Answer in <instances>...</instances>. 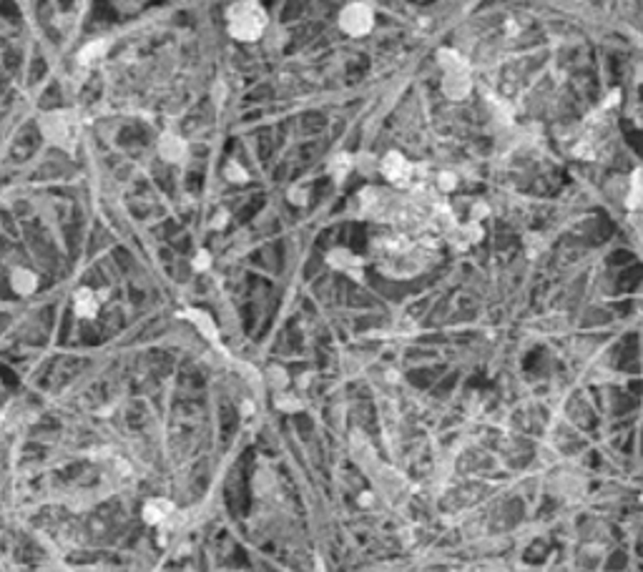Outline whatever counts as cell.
<instances>
[{"label":"cell","mask_w":643,"mask_h":572,"mask_svg":"<svg viewBox=\"0 0 643 572\" xmlns=\"http://www.w3.org/2000/svg\"><path fill=\"white\" fill-rule=\"evenodd\" d=\"M375 251H377L380 264L387 274L409 276L417 274L425 266L430 246L422 244V241H412L407 236H387L375 244Z\"/></svg>","instance_id":"6da1fadb"},{"label":"cell","mask_w":643,"mask_h":572,"mask_svg":"<svg viewBox=\"0 0 643 572\" xmlns=\"http://www.w3.org/2000/svg\"><path fill=\"white\" fill-rule=\"evenodd\" d=\"M229 33L236 41H256L266 28V13L256 0H241L229 8Z\"/></svg>","instance_id":"7a4b0ae2"},{"label":"cell","mask_w":643,"mask_h":572,"mask_svg":"<svg viewBox=\"0 0 643 572\" xmlns=\"http://www.w3.org/2000/svg\"><path fill=\"white\" fill-rule=\"evenodd\" d=\"M41 131L46 133L53 146H61L66 151H75V143H78V133H80V121L75 118L73 111H53L41 116Z\"/></svg>","instance_id":"3957f363"},{"label":"cell","mask_w":643,"mask_h":572,"mask_svg":"<svg viewBox=\"0 0 643 572\" xmlns=\"http://www.w3.org/2000/svg\"><path fill=\"white\" fill-rule=\"evenodd\" d=\"M382 171L394 186H399V189H425V186H422V179H417L420 169L409 164L407 159H402L399 154L385 156Z\"/></svg>","instance_id":"277c9868"},{"label":"cell","mask_w":643,"mask_h":572,"mask_svg":"<svg viewBox=\"0 0 643 572\" xmlns=\"http://www.w3.org/2000/svg\"><path fill=\"white\" fill-rule=\"evenodd\" d=\"M342 28L352 36H362L372 28V13L367 11L365 6H350L345 13H342Z\"/></svg>","instance_id":"5b68a950"},{"label":"cell","mask_w":643,"mask_h":572,"mask_svg":"<svg viewBox=\"0 0 643 572\" xmlns=\"http://www.w3.org/2000/svg\"><path fill=\"white\" fill-rule=\"evenodd\" d=\"M103 299H106V294H96L93 289H78L73 297L75 314L80 319H93L98 314V307H101Z\"/></svg>","instance_id":"8992f818"},{"label":"cell","mask_w":643,"mask_h":572,"mask_svg":"<svg viewBox=\"0 0 643 572\" xmlns=\"http://www.w3.org/2000/svg\"><path fill=\"white\" fill-rule=\"evenodd\" d=\"M174 514H176V507L169 502V499H161V497L149 499L144 507V519L149 524H159V527H164Z\"/></svg>","instance_id":"52a82bcc"},{"label":"cell","mask_w":643,"mask_h":572,"mask_svg":"<svg viewBox=\"0 0 643 572\" xmlns=\"http://www.w3.org/2000/svg\"><path fill=\"white\" fill-rule=\"evenodd\" d=\"M159 154L164 156L166 161L176 164V161H181L184 156H187V143L181 141L179 136H174V133H166V136L161 138V143H159Z\"/></svg>","instance_id":"ba28073f"},{"label":"cell","mask_w":643,"mask_h":572,"mask_svg":"<svg viewBox=\"0 0 643 572\" xmlns=\"http://www.w3.org/2000/svg\"><path fill=\"white\" fill-rule=\"evenodd\" d=\"M11 286H13V292L16 294L28 297V294H33L38 289V276L33 274V271H28V269H16L11 274Z\"/></svg>","instance_id":"9c48e42d"},{"label":"cell","mask_w":643,"mask_h":572,"mask_svg":"<svg viewBox=\"0 0 643 572\" xmlns=\"http://www.w3.org/2000/svg\"><path fill=\"white\" fill-rule=\"evenodd\" d=\"M106 51H108V41H93V43H88V46H85L83 51L78 53V63L80 65H90L93 60L101 58Z\"/></svg>","instance_id":"30bf717a"},{"label":"cell","mask_w":643,"mask_h":572,"mask_svg":"<svg viewBox=\"0 0 643 572\" xmlns=\"http://www.w3.org/2000/svg\"><path fill=\"white\" fill-rule=\"evenodd\" d=\"M187 317L192 319L194 324H197L199 332H202L204 337H209V339H211V341H216V327H214V322L207 317V314H204V312H197V309H189Z\"/></svg>","instance_id":"8fae6325"},{"label":"cell","mask_w":643,"mask_h":572,"mask_svg":"<svg viewBox=\"0 0 643 572\" xmlns=\"http://www.w3.org/2000/svg\"><path fill=\"white\" fill-rule=\"evenodd\" d=\"M209 264H211V259H209L207 251H199L197 259H194V269H197V271H204V269H209Z\"/></svg>","instance_id":"7c38bea8"},{"label":"cell","mask_w":643,"mask_h":572,"mask_svg":"<svg viewBox=\"0 0 643 572\" xmlns=\"http://www.w3.org/2000/svg\"><path fill=\"white\" fill-rule=\"evenodd\" d=\"M226 174H229V179H231V181H244V179H246V174H244V171H241L236 164H229Z\"/></svg>","instance_id":"4fadbf2b"}]
</instances>
